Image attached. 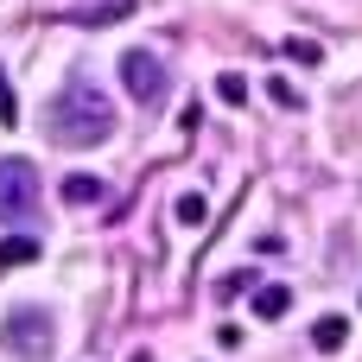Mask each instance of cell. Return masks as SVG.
Listing matches in <instances>:
<instances>
[{"label": "cell", "mask_w": 362, "mask_h": 362, "mask_svg": "<svg viewBox=\"0 0 362 362\" xmlns=\"http://www.w3.org/2000/svg\"><path fill=\"white\" fill-rule=\"evenodd\" d=\"M45 134H51L57 146H102V140L115 134V102H108L89 76H70V83L51 95V108H45Z\"/></svg>", "instance_id": "6da1fadb"}, {"label": "cell", "mask_w": 362, "mask_h": 362, "mask_svg": "<svg viewBox=\"0 0 362 362\" xmlns=\"http://www.w3.org/2000/svg\"><path fill=\"white\" fill-rule=\"evenodd\" d=\"M0 344H6L19 362H45L51 344H57V318H51L45 305H13L6 325H0Z\"/></svg>", "instance_id": "7a4b0ae2"}, {"label": "cell", "mask_w": 362, "mask_h": 362, "mask_svg": "<svg viewBox=\"0 0 362 362\" xmlns=\"http://www.w3.org/2000/svg\"><path fill=\"white\" fill-rule=\"evenodd\" d=\"M32 210H38V165L0 159V223H25Z\"/></svg>", "instance_id": "3957f363"}, {"label": "cell", "mask_w": 362, "mask_h": 362, "mask_svg": "<svg viewBox=\"0 0 362 362\" xmlns=\"http://www.w3.org/2000/svg\"><path fill=\"white\" fill-rule=\"evenodd\" d=\"M121 83H127L134 102H165V64H159V51H146V45L121 51Z\"/></svg>", "instance_id": "277c9868"}, {"label": "cell", "mask_w": 362, "mask_h": 362, "mask_svg": "<svg viewBox=\"0 0 362 362\" xmlns=\"http://www.w3.org/2000/svg\"><path fill=\"white\" fill-rule=\"evenodd\" d=\"M102 197H108V185L95 172H70L64 178V204H102Z\"/></svg>", "instance_id": "5b68a950"}, {"label": "cell", "mask_w": 362, "mask_h": 362, "mask_svg": "<svg viewBox=\"0 0 362 362\" xmlns=\"http://www.w3.org/2000/svg\"><path fill=\"white\" fill-rule=\"evenodd\" d=\"M38 261V235H0V267H32Z\"/></svg>", "instance_id": "8992f818"}, {"label": "cell", "mask_w": 362, "mask_h": 362, "mask_svg": "<svg viewBox=\"0 0 362 362\" xmlns=\"http://www.w3.org/2000/svg\"><path fill=\"white\" fill-rule=\"evenodd\" d=\"M134 13V0H108V6H83V13H70L76 25H115V19H127Z\"/></svg>", "instance_id": "52a82bcc"}, {"label": "cell", "mask_w": 362, "mask_h": 362, "mask_svg": "<svg viewBox=\"0 0 362 362\" xmlns=\"http://www.w3.org/2000/svg\"><path fill=\"white\" fill-rule=\"evenodd\" d=\"M312 344H318V350H344V344H350V318H318V325H312Z\"/></svg>", "instance_id": "ba28073f"}, {"label": "cell", "mask_w": 362, "mask_h": 362, "mask_svg": "<svg viewBox=\"0 0 362 362\" xmlns=\"http://www.w3.org/2000/svg\"><path fill=\"white\" fill-rule=\"evenodd\" d=\"M286 305H293L286 286H261V293H255V318H286Z\"/></svg>", "instance_id": "9c48e42d"}, {"label": "cell", "mask_w": 362, "mask_h": 362, "mask_svg": "<svg viewBox=\"0 0 362 362\" xmlns=\"http://www.w3.org/2000/svg\"><path fill=\"white\" fill-rule=\"evenodd\" d=\"M172 216H178V223H185V229H197V223H204V216H210V204H204V197H197V191H185V197H178V204H172Z\"/></svg>", "instance_id": "30bf717a"}, {"label": "cell", "mask_w": 362, "mask_h": 362, "mask_svg": "<svg viewBox=\"0 0 362 362\" xmlns=\"http://www.w3.org/2000/svg\"><path fill=\"white\" fill-rule=\"evenodd\" d=\"M286 57L293 64H325V45L318 38H286Z\"/></svg>", "instance_id": "8fae6325"}, {"label": "cell", "mask_w": 362, "mask_h": 362, "mask_svg": "<svg viewBox=\"0 0 362 362\" xmlns=\"http://www.w3.org/2000/svg\"><path fill=\"white\" fill-rule=\"evenodd\" d=\"M216 95H223L229 108H242V102H248V83H242L235 70H223V76H216Z\"/></svg>", "instance_id": "7c38bea8"}, {"label": "cell", "mask_w": 362, "mask_h": 362, "mask_svg": "<svg viewBox=\"0 0 362 362\" xmlns=\"http://www.w3.org/2000/svg\"><path fill=\"white\" fill-rule=\"evenodd\" d=\"M0 127H19V95H13V76L0 70Z\"/></svg>", "instance_id": "4fadbf2b"}]
</instances>
